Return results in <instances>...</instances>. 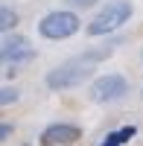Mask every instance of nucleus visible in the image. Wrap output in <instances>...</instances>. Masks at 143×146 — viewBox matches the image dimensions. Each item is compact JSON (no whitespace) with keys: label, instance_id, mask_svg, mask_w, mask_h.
Instances as JSON below:
<instances>
[{"label":"nucleus","instance_id":"1a4fd4ad","mask_svg":"<svg viewBox=\"0 0 143 146\" xmlns=\"http://www.w3.org/2000/svg\"><path fill=\"white\" fill-rule=\"evenodd\" d=\"M15 100H18V91H15V88H3V96H0V102L9 105V102H15Z\"/></svg>","mask_w":143,"mask_h":146},{"label":"nucleus","instance_id":"9b49d317","mask_svg":"<svg viewBox=\"0 0 143 146\" xmlns=\"http://www.w3.org/2000/svg\"><path fill=\"white\" fill-rule=\"evenodd\" d=\"M9 135H12V126H9V123H3V129H0V137L9 140Z\"/></svg>","mask_w":143,"mask_h":146},{"label":"nucleus","instance_id":"7ed1b4c3","mask_svg":"<svg viewBox=\"0 0 143 146\" xmlns=\"http://www.w3.org/2000/svg\"><path fill=\"white\" fill-rule=\"evenodd\" d=\"M79 15H73V12H50V15H44L41 23H38V32L44 35V38L50 41H62V38H70V35L79 32Z\"/></svg>","mask_w":143,"mask_h":146},{"label":"nucleus","instance_id":"39448f33","mask_svg":"<svg viewBox=\"0 0 143 146\" xmlns=\"http://www.w3.org/2000/svg\"><path fill=\"white\" fill-rule=\"evenodd\" d=\"M0 58H3V67H18V64H26L35 58V47L21 38V35H6L3 44H0Z\"/></svg>","mask_w":143,"mask_h":146},{"label":"nucleus","instance_id":"f03ea898","mask_svg":"<svg viewBox=\"0 0 143 146\" xmlns=\"http://www.w3.org/2000/svg\"><path fill=\"white\" fill-rule=\"evenodd\" d=\"M128 18H132V3H128V0H111V3H105V9L97 12V18L88 23V35L114 32V29H120Z\"/></svg>","mask_w":143,"mask_h":146},{"label":"nucleus","instance_id":"f257e3e1","mask_svg":"<svg viewBox=\"0 0 143 146\" xmlns=\"http://www.w3.org/2000/svg\"><path fill=\"white\" fill-rule=\"evenodd\" d=\"M111 50H97V53H85V56H76V58H67L64 64L53 67L47 73V88L53 91H67V88H79L82 82H88L97 70V62L108 58Z\"/></svg>","mask_w":143,"mask_h":146},{"label":"nucleus","instance_id":"423d86ee","mask_svg":"<svg viewBox=\"0 0 143 146\" xmlns=\"http://www.w3.org/2000/svg\"><path fill=\"white\" fill-rule=\"evenodd\" d=\"M82 137V129L79 126H70V123H53L44 129L41 135V143L47 146H56V143H76Z\"/></svg>","mask_w":143,"mask_h":146},{"label":"nucleus","instance_id":"0eeeda50","mask_svg":"<svg viewBox=\"0 0 143 146\" xmlns=\"http://www.w3.org/2000/svg\"><path fill=\"white\" fill-rule=\"evenodd\" d=\"M134 135H137V129H134V126H123V129L111 131V135H105V140H102L99 146H126Z\"/></svg>","mask_w":143,"mask_h":146},{"label":"nucleus","instance_id":"6e6552de","mask_svg":"<svg viewBox=\"0 0 143 146\" xmlns=\"http://www.w3.org/2000/svg\"><path fill=\"white\" fill-rule=\"evenodd\" d=\"M15 27H18V15L9 6H3V9H0V29L9 32V29H15Z\"/></svg>","mask_w":143,"mask_h":146},{"label":"nucleus","instance_id":"20e7f679","mask_svg":"<svg viewBox=\"0 0 143 146\" xmlns=\"http://www.w3.org/2000/svg\"><path fill=\"white\" fill-rule=\"evenodd\" d=\"M128 94V79L120 76V73H105V76L93 79L91 85V100L99 102V105H108V102H117Z\"/></svg>","mask_w":143,"mask_h":146},{"label":"nucleus","instance_id":"9d476101","mask_svg":"<svg viewBox=\"0 0 143 146\" xmlns=\"http://www.w3.org/2000/svg\"><path fill=\"white\" fill-rule=\"evenodd\" d=\"M70 6H82V9H88V6H93L97 3V0H67Z\"/></svg>","mask_w":143,"mask_h":146}]
</instances>
